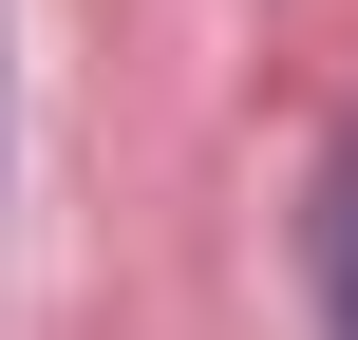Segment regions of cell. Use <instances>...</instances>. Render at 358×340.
I'll return each instance as SVG.
<instances>
[{
  "label": "cell",
  "instance_id": "cell-1",
  "mask_svg": "<svg viewBox=\"0 0 358 340\" xmlns=\"http://www.w3.org/2000/svg\"><path fill=\"white\" fill-rule=\"evenodd\" d=\"M321 265H340V340H358V170H340V208H321Z\"/></svg>",
  "mask_w": 358,
  "mask_h": 340
}]
</instances>
